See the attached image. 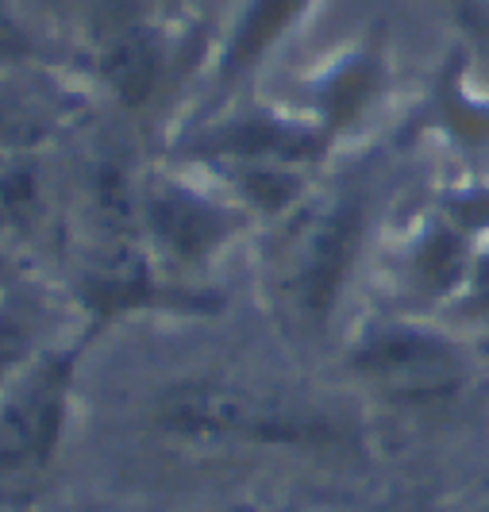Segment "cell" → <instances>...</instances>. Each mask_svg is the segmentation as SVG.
I'll return each instance as SVG.
<instances>
[{
  "label": "cell",
  "instance_id": "6da1fadb",
  "mask_svg": "<svg viewBox=\"0 0 489 512\" xmlns=\"http://www.w3.org/2000/svg\"><path fill=\"white\" fill-rule=\"evenodd\" d=\"M362 228L359 205H339L332 208L316 228H312L309 243L301 251V266H297V301L309 312H324L332 305L335 289L347 274V262L355 251V239Z\"/></svg>",
  "mask_w": 489,
  "mask_h": 512
},
{
  "label": "cell",
  "instance_id": "7a4b0ae2",
  "mask_svg": "<svg viewBox=\"0 0 489 512\" xmlns=\"http://www.w3.org/2000/svg\"><path fill=\"white\" fill-rule=\"evenodd\" d=\"M362 366L386 378H443V370H451V359L428 335L389 332L362 351Z\"/></svg>",
  "mask_w": 489,
  "mask_h": 512
},
{
  "label": "cell",
  "instance_id": "3957f363",
  "mask_svg": "<svg viewBox=\"0 0 489 512\" xmlns=\"http://www.w3.org/2000/svg\"><path fill=\"white\" fill-rule=\"evenodd\" d=\"M151 216H155V228L162 231V239L185 258L201 255L224 231V220L212 208L185 197V193H162L151 205Z\"/></svg>",
  "mask_w": 489,
  "mask_h": 512
},
{
  "label": "cell",
  "instance_id": "277c9868",
  "mask_svg": "<svg viewBox=\"0 0 489 512\" xmlns=\"http://www.w3.org/2000/svg\"><path fill=\"white\" fill-rule=\"evenodd\" d=\"M305 0H255L251 12L243 16V24L235 31L232 47H228V58H224V70H239L243 62H251L278 31L285 27V20L301 8Z\"/></svg>",
  "mask_w": 489,
  "mask_h": 512
},
{
  "label": "cell",
  "instance_id": "5b68a950",
  "mask_svg": "<svg viewBox=\"0 0 489 512\" xmlns=\"http://www.w3.org/2000/svg\"><path fill=\"white\" fill-rule=\"evenodd\" d=\"M108 74L116 81L120 93L128 97H143L151 77H155V47L147 39H124L116 51L108 54Z\"/></svg>",
  "mask_w": 489,
  "mask_h": 512
},
{
  "label": "cell",
  "instance_id": "8992f818",
  "mask_svg": "<svg viewBox=\"0 0 489 512\" xmlns=\"http://www.w3.org/2000/svg\"><path fill=\"white\" fill-rule=\"evenodd\" d=\"M424 278L428 282H447L451 274H455V266H459V247L451 243V239H432V247H428V255H424Z\"/></svg>",
  "mask_w": 489,
  "mask_h": 512
}]
</instances>
